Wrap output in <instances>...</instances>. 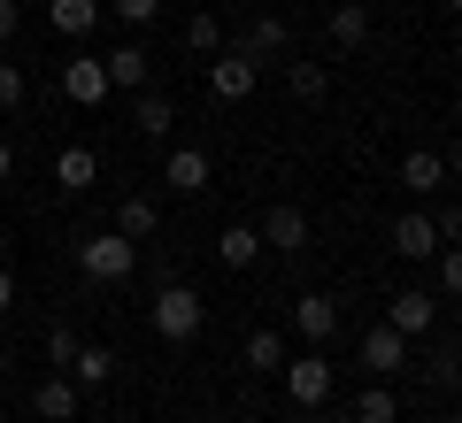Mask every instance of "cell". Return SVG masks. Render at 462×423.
<instances>
[{
    "label": "cell",
    "instance_id": "obj_14",
    "mask_svg": "<svg viewBox=\"0 0 462 423\" xmlns=\"http://www.w3.org/2000/svg\"><path fill=\"white\" fill-rule=\"evenodd\" d=\"M216 262H224V270H254V262H263V231L254 224H224L216 231Z\"/></svg>",
    "mask_w": 462,
    "mask_h": 423
},
{
    "label": "cell",
    "instance_id": "obj_17",
    "mask_svg": "<svg viewBox=\"0 0 462 423\" xmlns=\"http://www.w3.org/2000/svg\"><path fill=\"white\" fill-rule=\"evenodd\" d=\"M401 185H409V193H439L447 185V154H431V147L401 154Z\"/></svg>",
    "mask_w": 462,
    "mask_h": 423
},
{
    "label": "cell",
    "instance_id": "obj_15",
    "mask_svg": "<svg viewBox=\"0 0 462 423\" xmlns=\"http://www.w3.org/2000/svg\"><path fill=\"white\" fill-rule=\"evenodd\" d=\"M100 16H108L100 0H47V23H54L62 39H85V32H93Z\"/></svg>",
    "mask_w": 462,
    "mask_h": 423
},
{
    "label": "cell",
    "instance_id": "obj_39",
    "mask_svg": "<svg viewBox=\"0 0 462 423\" xmlns=\"http://www.w3.org/2000/svg\"><path fill=\"white\" fill-rule=\"evenodd\" d=\"M455 377H462V354H455Z\"/></svg>",
    "mask_w": 462,
    "mask_h": 423
},
{
    "label": "cell",
    "instance_id": "obj_4",
    "mask_svg": "<svg viewBox=\"0 0 462 423\" xmlns=\"http://www.w3.org/2000/svg\"><path fill=\"white\" fill-rule=\"evenodd\" d=\"M254 78H263V69H254V54H247V47L208 54V93H216V100H247V93H254Z\"/></svg>",
    "mask_w": 462,
    "mask_h": 423
},
{
    "label": "cell",
    "instance_id": "obj_35",
    "mask_svg": "<svg viewBox=\"0 0 462 423\" xmlns=\"http://www.w3.org/2000/svg\"><path fill=\"white\" fill-rule=\"evenodd\" d=\"M447 185H462V147H455V154H447Z\"/></svg>",
    "mask_w": 462,
    "mask_h": 423
},
{
    "label": "cell",
    "instance_id": "obj_29",
    "mask_svg": "<svg viewBox=\"0 0 462 423\" xmlns=\"http://www.w3.org/2000/svg\"><path fill=\"white\" fill-rule=\"evenodd\" d=\"M78 346H85V339H78L69 324H54V331H47V362H54V370H69V362H78Z\"/></svg>",
    "mask_w": 462,
    "mask_h": 423
},
{
    "label": "cell",
    "instance_id": "obj_34",
    "mask_svg": "<svg viewBox=\"0 0 462 423\" xmlns=\"http://www.w3.org/2000/svg\"><path fill=\"white\" fill-rule=\"evenodd\" d=\"M16 178V147H8V139H0V185Z\"/></svg>",
    "mask_w": 462,
    "mask_h": 423
},
{
    "label": "cell",
    "instance_id": "obj_13",
    "mask_svg": "<svg viewBox=\"0 0 462 423\" xmlns=\"http://www.w3.org/2000/svg\"><path fill=\"white\" fill-rule=\"evenodd\" d=\"M293 331H300L309 346H324L331 331H339V300H331V293H300V300H293Z\"/></svg>",
    "mask_w": 462,
    "mask_h": 423
},
{
    "label": "cell",
    "instance_id": "obj_1",
    "mask_svg": "<svg viewBox=\"0 0 462 423\" xmlns=\"http://www.w3.org/2000/svg\"><path fill=\"white\" fill-rule=\"evenodd\" d=\"M78 270L93 277V285H124V277L139 270V239H124V231H85L78 239Z\"/></svg>",
    "mask_w": 462,
    "mask_h": 423
},
{
    "label": "cell",
    "instance_id": "obj_24",
    "mask_svg": "<svg viewBox=\"0 0 462 423\" xmlns=\"http://www.w3.org/2000/svg\"><path fill=\"white\" fill-rule=\"evenodd\" d=\"M247 370H285V331H247Z\"/></svg>",
    "mask_w": 462,
    "mask_h": 423
},
{
    "label": "cell",
    "instance_id": "obj_12",
    "mask_svg": "<svg viewBox=\"0 0 462 423\" xmlns=\"http://www.w3.org/2000/svg\"><path fill=\"white\" fill-rule=\"evenodd\" d=\"M363 370H378V377L409 370V339H401L393 324H370V331H363Z\"/></svg>",
    "mask_w": 462,
    "mask_h": 423
},
{
    "label": "cell",
    "instance_id": "obj_5",
    "mask_svg": "<svg viewBox=\"0 0 462 423\" xmlns=\"http://www.w3.org/2000/svg\"><path fill=\"white\" fill-rule=\"evenodd\" d=\"M385 246H393V254L401 262H431V254H439V224H431V216L424 208H409V216H393V231H385Z\"/></svg>",
    "mask_w": 462,
    "mask_h": 423
},
{
    "label": "cell",
    "instance_id": "obj_30",
    "mask_svg": "<svg viewBox=\"0 0 462 423\" xmlns=\"http://www.w3.org/2000/svg\"><path fill=\"white\" fill-rule=\"evenodd\" d=\"M431 262H439V293H447V300H462V246H439Z\"/></svg>",
    "mask_w": 462,
    "mask_h": 423
},
{
    "label": "cell",
    "instance_id": "obj_7",
    "mask_svg": "<svg viewBox=\"0 0 462 423\" xmlns=\"http://www.w3.org/2000/svg\"><path fill=\"white\" fill-rule=\"evenodd\" d=\"M385 324L401 331V339H424L431 324H439V293H424V285H409V293L385 300Z\"/></svg>",
    "mask_w": 462,
    "mask_h": 423
},
{
    "label": "cell",
    "instance_id": "obj_11",
    "mask_svg": "<svg viewBox=\"0 0 462 423\" xmlns=\"http://www.w3.org/2000/svg\"><path fill=\"white\" fill-rule=\"evenodd\" d=\"M254 231H263V254H300V246H309V216L300 208H270Z\"/></svg>",
    "mask_w": 462,
    "mask_h": 423
},
{
    "label": "cell",
    "instance_id": "obj_33",
    "mask_svg": "<svg viewBox=\"0 0 462 423\" xmlns=\"http://www.w3.org/2000/svg\"><path fill=\"white\" fill-rule=\"evenodd\" d=\"M16 23H23V8H16V0H0V47L16 39Z\"/></svg>",
    "mask_w": 462,
    "mask_h": 423
},
{
    "label": "cell",
    "instance_id": "obj_22",
    "mask_svg": "<svg viewBox=\"0 0 462 423\" xmlns=\"http://www.w3.org/2000/svg\"><path fill=\"white\" fill-rule=\"evenodd\" d=\"M69 377H78V392L108 385V377H116V354H108V346H78V362H69Z\"/></svg>",
    "mask_w": 462,
    "mask_h": 423
},
{
    "label": "cell",
    "instance_id": "obj_26",
    "mask_svg": "<svg viewBox=\"0 0 462 423\" xmlns=\"http://www.w3.org/2000/svg\"><path fill=\"white\" fill-rule=\"evenodd\" d=\"M185 47H193V54H200V62H208V54H224V47H231V39H224V23H216V16H208V8H200V16H193V23H185Z\"/></svg>",
    "mask_w": 462,
    "mask_h": 423
},
{
    "label": "cell",
    "instance_id": "obj_9",
    "mask_svg": "<svg viewBox=\"0 0 462 423\" xmlns=\"http://www.w3.org/2000/svg\"><path fill=\"white\" fill-rule=\"evenodd\" d=\"M208 178H216V170H208L200 147H170L162 154V185H170V193H208Z\"/></svg>",
    "mask_w": 462,
    "mask_h": 423
},
{
    "label": "cell",
    "instance_id": "obj_6",
    "mask_svg": "<svg viewBox=\"0 0 462 423\" xmlns=\"http://www.w3.org/2000/svg\"><path fill=\"white\" fill-rule=\"evenodd\" d=\"M100 69H108V85H116V93H147V85H154V54L139 47V39L108 47V54H100Z\"/></svg>",
    "mask_w": 462,
    "mask_h": 423
},
{
    "label": "cell",
    "instance_id": "obj_23",
    "mask_svg": "<svg viewBox=\"0 0 462 423\" xmlns=\"http://www.w3.org/2000/svg\"><path fill=\"white\" fill-rule=\"evenodd\" d=\"M346 416H355V423H401V400H393V385H385V377H378V385H370L363 400L346 408Z\"/></svg>",
    "mask_w": 462,
    "mask_h": 423
},
{
    "label": "cell",
    "instance_id": "obj_20",
    "mask_svg": "<svg viewBox=\"0 0 462 423\" xmlns=\"http://www.w3.org/2000/svg\"><path fill=\"white\" fill-rule=\"evenodd\" d=\"M170 124H178V108L147 85V93H139V108H132V131H139V139H170Z\"/></svg>",
    "mask_w": 462,
    "mask_h": 423
},
{
    "label": "cell",
    "instance_id": "obj_25",
    "mask_svg": "<svg viewBox=\"0 0 462 423\" xmlns=\"http://www.w3.org/2000/svg\"><path fill=\"white\" fill-rule=\"evenodd\" d=\"M285 85H293V100H309V108H316V100L331 93V69L324 62H293V69H285Z\"/></svg>",
    "mask_w": 462,
    "mask_h": 423
},
{
    "label": "cell",
    "instance_id": "obj_32",
    "mask_svg": "<svg viewBox=\"0 0 462 423\" xmlns=\"http://www.w3.org/2000/svg\"><path fill=\"white\" fill-rule=\"evenodd\" d=\"M0 316H16V270L0 262Z\"/></svg>",
    "mask_w": 462,
    "mask_h": 423
},
{
    "label": "cell",
    "instance_id": "obj_36",
    "mask_svg": "<svg viewBox=\"0 0 462 423\" xmlns=\"http://www.w3.org/2000/svg\"><path fill=\"white\" fill-rule=\"evenodd\" d=\"M447 16H462V0H447Z\"/></svg>",
    "mask_w": 462,
    "mask_h": 423
},
{
    "label": "cell",
    "instance_id": "obj_18",
    "mask_svg": "<svg viewBox=\"0 0 462 423\" xmlns=\"http://www.w3.org/2000/svg\"><path fill=\"white\" fill-rule=\"evenodd\" d=\"M93 178H100V154L93 147H62V154H54V185H62V193H85Z\"/></svg>",
    "mask_w": 462,
    "mask_h": 423
},
{
    "label": "cell",
    "instance_id": "obj_8",
    "mask_svg": "<svg viewBox=\"0 0 462 423\" xmlns=\"http://www.w3.org/2000/svg\"><path fill=\"white\" fill-rule=\"evenodd\" d=\"M62 93L78 100V108H100V100L116 93L108 69H100V54H69V62H62Z\"/></svg>",
    "mask_w": 462,
    "mask_h": 423
},
{
    "label": "cell",
    "instance_id": "obj_19",
    "mask_svg": "<svg viewBox=\"0 0 462 423\" xmlns=\"http://www.w3.org/2000/svg\"><path fill=\"white\" fill-rule=\"evenodd\" d=\"M331 47H370V8L363 0H339V8H331Z\"/></svg>",
    "mask_w": 462,
    "mask_h": 423
},
{
    "label": "cell",
    "instance_id": "obj_16",
    "mask_svg": "<svg viewBox=\"0 0 462 423\" xmlns=\"http://www.w3.org/2000/svg\"><path fill=\"white\" fill-rule=\"evenodd\" d=\"M116 231H124V239H154V231H162V200H154V193H132L124 208H116Z\"/></svg>",
    "mask_w": 462,
    "mask_h": 423
},
{
    "label": "cell",
    "instance_id": "obj_31",
    "mask_svg": "<svg viewBox=\"0 0 462 423\" xmlns=\"http://www.w3.org/2000/svg\"><path fill=\"white\" fill-rule=\"evenodd\" d=\"M431 224H439V239H447V246H462V208H447V216H431Z\"/></svg>",
    "mask_w": 462,
    "mask_h": 423
},
{
    "label": "cell",
    "instance_id": "obj_21",
    "mask_svg": "<svg viewBox=\"0 0 462 423\" xmlns=\"http://www.w3.org/2000/svg\"><path fill=\"white\" fill-rule=\"evenodd\" d=\"M239 47H247L254 62H263V54H285V47H293V32H285V16H254V23H247V39H239Z\"/></svg>",
    "mask_w": 462,
    "mask_h": 423
},
{
    "label": "cell",
    "instance_id": "obj_37",
    "mask_svg": "<svg viewBox=\"0 0 462 423\" xmlns=\"http://www.w3.org/2000/svg\"><path fill=\"white\" fill-rule=\"evenodd\" d=\"M324 423H355V416H324Z\"/></svg>",
    "mask_w": 462,
    "mask_h": 423
},
{
    "label": "cell",
    "instance_id": "obj_3",
    "mask_svg": "<svg viewBox=\"0 0 462 423\" xmlns=\"http://www.w3.org/2000/svg\"><path fill=\"white\" fill-rule=\"evenodd\" d=\"M278 377H285V400H293V408H324V400H331V377H339V370H331L324 346H316V354H293Z\"/></svg>",
    "mask_w": 462,
    "mask_h": 423
},
{
    "label": "cell",
    "instance_id": "obj_28",
    "mask_svg": "<svg viewBox=\"0 0 462 423\" xmlns=\"http://www.w3.org/2000/svg\"><path fill=\"white\" fill-rule=\"evenodd\" d=\"M23 93H32L23 62H16V54H0V108H23Z\"/></svg>",
    "mask_w": 462,
    "mask_h": 423
},
{
    "label": "cell",
    "instance_id": "obj_2",
    "mask_svg": "<svg viewBox=\"0 0 462 423\" xmlns=\"http://www.w3.org/2000/svg\"><path fill=\"white\" fill-rule=\"evenodd\" d=\"M147 316H154V331H162L170 346H185V339H200V316H208V308H200V293H193V285H162Z\"/></svg>",
    "mask_w": 462,
    "mask_h": 423
},
{
    "label": "cell",
    "instance_id": "obj_27",
    "mask_svg": "<svg viewBox=\"0 0 462 423\" xmlns=\"http://www.w3.org/2000/svg\"><path fill=\"white\" fill-rule=\"evenodd\" d=\"M100 8H108L116 23H132V32H147V23L162 16V0H100Z\"/></svg>",
    "mask_w": 462,
    "mask_h": 423
},
{
    "label": "cell",
    "instance_id": "obj_38",
    "mask_svg": "<svg viewBox=\"0 0 462 423\" xmlns=\"http://www.w3.org/2000/svg\"><path fill=\"white\" fill-rule=\"evenodd\" d=\"M193 423H216V416H193Z\"/></svg>",
    "mask_w": 462,
    "mask_h": 423
},
{
    "label": "cell",
    "instance_id": "obj_10",
    "mask_svg": "<svg viewBox=\"0 0 462 423\" xmlns=\"http://www.w3.org/2000/svg\"><path fill=\"white\" fill-rule=\"evenodd\" d=\"M32 416H39V423H69V416H78V377H69V370L39 377V392H32Z\"/></svg>",
    "mask_w": 462,
    "mask_h": 423
}]
</instances>
